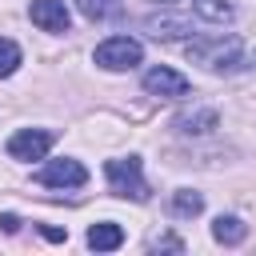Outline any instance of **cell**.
Here are the masks:
<instances>
[{"mask_svg": "<svg viewBox=\"0 0 256 256\" xmlns=\"http://www.w3.org/2000/svg\"><path fill=\"white\" fill-rule=\"evenodd\" d=\"M92 60H96L104 72H128V68H136V64L144 60V48H140V40H132V36H108V40L96 44Z\"/></svg>", "mask_w": 256, "mask_h": 256, "instance_id": "3957f363", "label": "cell"}, {"mask_svg": "<svg viewBox=\"0 0 256 256\" xmlns=\"http://www.w3.org/2000/svg\"><path fill=\"white\" fill-rule=\"evenodd\" d=\"M144 92L148 96H160V100H184L188 96V80L180 76V72H172V68H148L144 72Z\"/></svg>", "mask_w": 256, "mask_h": 256, "instance_id": "8992f818", "label": "cell"}, {"mask_svg": "<svg viewBox=\"0 0 256 256\" xmlns=\"http://www.w3.org/2000/svg\"><path fill=\"white\" fill-rule=\"evenodd\" d=\"M28 16H32V24L44 28V32H68V24H72L64 0H32Z\"/></svg>", "mask_w": 256, "mask_h": 256, "instance_id": "52a82bcc", "label": "cell"}, {"mask_svg": "<svg viewBox=\"0 0 256 256\" xmlns=\"http://www.w3.org/2000/svg\"><path fill=\"white\" fill-rule=\"evenodd\" d=\"M144 32H148L152 40H180V36L192 32V24H188V16L160 12V16H148V20H144Z\"/></svg>", "mask_w": 256, "mask_h": 256, "instance_id": "ba28073f", "label": "cell"}, {"mask_svg": "<svg viewBox=\"0 0 256 256\" xmlns=\"http://www.w3.org/2000/svg\"><path fill=\"white\" fill-rule=\"evenodd\" d=\"M216 124H220L216 108H192V112H180V116L172 120V128H176L180 136H208Z\"/></svg>", "mask_w": 256, "mask_h": 256, "instance_id": "9c48e42d", "label": "cell"}, {"mask_svg": "<svg viewBox=\"0 0 256 256\" xmlns=\"http://www.w3.org/2000/svg\"><path fill=\"white\" fill-rule=\"evenodd\" d=\"M188 60L208 68V72H224L240 64V36L232 32H204L188 40Z\"/></svg>", "mask_w": 256, "mask_h": 256, "instance_id": "6da1fadb", "label": "cell"}, {"mask_svg": "<svg viewBox=\"0 0 256 256\" xmlns=\"http://www.w3.org/2000/svg\"><path fill=\"white\" fill-rule=\"evenodd\" d=\"M76 8L88 20H112V16H120V0H76Z\"/></svg>", "mask_w": 256, "mask_h": 256, "instance_id": "5bb4252c", "label": "cell"}, {"mask_svg": "<svg viewBox=\"0 0 256 256\" xmlns=\"http://www.w3.org/2000/svg\"><path fill=\"white\" fill-rule=\"evenodd\" d=\"M16 68H20V48H16V40L0 36V80H4V76H12Z\"/></svg>", "mask_w": 256, "mask_h": 256, "instance_id": "9a60e30c", "label": "cell"}, {"mask_svg": "<svg viewBox=\"0 0 256 256\" xmlns=\"http://www.w3.org/2000/svg\"><path fill=\"white\" fill-rule=\"evenodd\" d=\"M40 236H44V240H52V244L68 240V232H64V228H52V224H40Z\"/></svg>", "mask_w": 256, "mask_h": 256, "instance_id": "2e32d148", "label": "cell"}, {"mask_svg": "<svg viewBox=\"0 0 256 256\" xmlns=\"http://www.w3.org/2000/svg\"><path fill=\"white\" fill-rule=\"evenodd\" d=\"M104 176H108V188L124 200H148V184H144V168H140V156H124V160H108L104 164Z\"/></svg>", "mask_w": 256, "mask_h": 256, "instance_id": "7a4b0ae2", "label": "cell"}, {"mask_svg": "<svg viewBox=\"0 0 256 256\" xmlns=\"http://www.w3.org/2000/svg\"><path fill=\"white\" fill-rule=\"evenodd\" d=\"M156 4H176V0H156Z\"/></svg>", "mask_w": 256, "mask_h": 256, "instance_id": "d6986e66", "label": "cell"}, {"mask_svg": "<svg viewBox=\"0 0 256 256\" xmlns=\"http://www.w3.org/2000/svg\"><path fill=\"white\" fill-rule=\"evenodd\" d=\"M244 236H248V224L240 220V216H216L212 220V240L216 244H244Z\"/></svg>", "mask_w": 256, "mask_h": 256, "instance_id": "8fae6325", "label": "cell"}, {"mask_svg": "<svg viewBox=\"0 0 256 256\" xmlns=\"http://www.w3.org/2000/svg\"><path fill=\"white\" fill-rule=\"evenodd\" d=\"M192 12L208 24H228L236 8H232V0H192Z\"/></svg>", "mask_w": 256, "mask_h": 256, "instance_id": "4fadbf2b", "label": "cell"}, {"mask_svg": "<svg viewBox=\"0 0 256 256\" xmlns=\"http://www.w3.org/2000/svg\"><path fill=\"white\" fill-rule=\"evenodd\" d=\"M120 244H124V228L120 224L104 220V224H92L88 228V248L92 252H116Z\"/></svg>", "mask_w": 256, "mask_h": 256, "instance_id": "30bf717a", "label": "cell"}, {"mask_svg": "<svg viewBox=\"0 0 256 256\" xmlns=\"http://www.w3.org/2000/svg\"><path fill=\"white\" fill-rule=\"evenodd\" d=\"M156 248H168V252H184V244H180L176 236H160V240H156Z\"/></svg>", "mask_w": 256, "mask_h": 256, "instance_id": "e0dca14e", "label": "cell"}, {"mask_svg": "<svg viewBox=\"0 0 256 256\" xmlns=\"http://www.w3.org/2000/svg\"><path fill=\"white\" fill-rule=\"evenodd\" d=\"M200 212H204V196H200V192H192V188H176V192H172V216L192 220V216H200Z\"/></svg>", "mask_w": 256, "mask_h": 256, "instance_id": "7c38bea8", "label": "cell"}, {"mask_svg": "<svg viewBox=\"0 0 256 256\" xmlns=\"http://www.w3.org/2000/svg\"><path fill=\"white\" fill-rule=\"evenodd\" d=\"M36 180L40 184H48V188H80V184H88V168L80 164V160H48L40 172H36Z\"/></svg>", "mask_w": 256, "mask_h": 256, "instance_id": "5b68a950", "label": "cell"}, {"mask_svg": "<svg viewBox=\"0 0 256 256\" xmlns=\"http://www.w3.org/2000/svg\"><path fill=\"white\" fill-rule=\"evenodd\" d=\"M52 132L48 128H20L8 136V156L12 160H44V152L52 148Z\"/></svg>", "mask_w": 256, "mask_h": 256, "instance_id": "277c9868", "label": "cell"}, {"mask_svg": "<svg viewBox=\"0 0 256 256\" xmlns=\"http://www.w3.org/2000/svg\"><path fill=\"white\" fill-rule=\"evenodd\" d=\"M0 228H4V232H20V216L4 212V216H0Z\"/></svg>", "mask_w": 256, "mask_h": 256, "instance_id": "ac0fdd59", "label": "cell"}]
</instances>
